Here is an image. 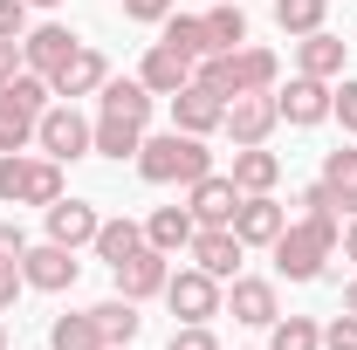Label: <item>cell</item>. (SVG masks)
<instances>
[{
    "mask_svg": "<svg viewBox=\"0 0 357 350\" xmlns=\"http://www.w3.org/2000/svg\"><path fill=\"white\" fill-rule=\"evenodd\" d=\"M337 241H344V213H337V206L303 213V220H289V227L275 234V268H282L289 282H316L323 261L337 254Z\"/></svg>",
    "mask_w": 357,
    "mask_h": 350,
    "instance_id": "6da1fadb",
    "label": "cell"
},
{
    "mask_svg": "<svg viewBox=\"0 0 357 350\" xmlns=\"http://www.w3.org/2000/svg\"><path fill=\"white\" fill-rule=\"evenodd\" d=\"M137 172L151 185H192V178L213 172V151H206V137H192V131H158V137L137 144Z\"/></svg>",
    "mask_w": 357,
    "mask_h": 350,
    "instance_id": "7a4b0ae2",
    "label": "cell"
},
{
    "mask_svg": "<svg viewBox=\"0 0 357 350\" xmlns=\"http://www.w3.org/2000/svg\"><path fill=\"white\" fill-rule=\"evenodd\" d=\"M275 76H282V62H275V48H227V55H206L199 62V83L220 89L227 103L234 96H255V89H275Z\"/></svg>",
    "mask_w": 357,
    "mask_h": 350,
    "instance_id": "3957f363",
    "label": "cell"
},
{
    "mask_svg": "<svg viewBox=\"0 0 357 350\" xmlns=\"http://www.w3.org/2000/svg\"><path fill=\"white\" fill-rule=\"evenodd\" d=\"M62 199V165L28 158V151H0V206H55Z\"/></svg>",
    "mask_w": 357,
    "mask_h": 350,
    "instance_id": "277c9868",
    "label": "cell"
},
{
    "mask_svg": "<svg viewBox=\"0 0 357 350\" xmlns=\"http://www.w3.org/2000/svg\"><path fill=\"white\" fill-rule=\"evenodd\" d=\"M35 144H42L55 165H69V158H89L96 151V124H89L76 103H48L42 124H35Z\"/></svg>",
    "mask_w": 357,
    "mask_h": 350,
    "instance_id": "5b68a950",
    "label": "cell"
},
{
    "mask_svg": "<svg viewBox=\"0 0 357 350\" xmlns=\"http://www.w3.org/2000/svg\"><path fill=\"white\" fill-rule=\"evenodd\" d=\"M165 303H172L178 323H213L227 296H220V282H213L206 268H178L172 282H165Z\"/></svg>",
    "mask_w": 357,
    "mask_h": 350,
    "instance_id": "8992f818",
    "label": "cell"
},
{
    "mask_svg": "<svg viewBox=\"0 0 357 350\" xmlns=\"http://www.w3.org/2000/svg\"><path fill=\"white\" fill-rule=\"evenodd\" d=\"M110 275H117V296L151 303V296H165V282H172V254H158V248L144 241V248H137V254H124Z\"/></svg>",
    "mask_w": 357,
    "mask_h": 350,
    "instance_id": "52a82bcc",
    "label": "cell"
},
{
    "mask_svg": "<svg viewBox=\"0 0 357 350\" xmlns=\"http://www.w3.org/2000/svg\"><path fill=\"white\" fill-rule=\"evenodd\" d=\"M275 124H282L275 89H255V96H234V103H227V124H220V131L234 137V144H268Z\"/></svg>",
    "mask_w": 357,
    "mask_h": 350,
    "instance_id": "ba28073f",
    "label": "cell"
},
{
    "mask_svg": "<svg viewBox=\"0 0 357 350\" xmlns=\"http://www.w3.org/2000/svg\"><path fill=\"white\" fill-rule=\"evenodd\" d=\"M227 227L241 234V248H275V234L289 227V206H275V192H241Z\"/></svg>",
    "mask_w": 357,
    "mask_h": 350,
    "instance_id": "9c48e42d",
    "label": "cell"
},
{
    "mask_svg": "<svg viewBox=\"0 0 357 350\" xmlns=\"http://www.w3.org/2000/svg\"><path fill=\"white\" fill-rule=\"evenodd\" d=\"M21 282H28V289H42V296H62V289H76V248H62V241H42V248H28V254H21Z\"/></svg>",
    "mask_w": 357,
    "mask_h": 350,
    "instance_id": "30bf717a",
    "label": "cell"
},
{
    "mask_svg": "<svg viewBox=\"0 0 357 350\" xmlns=\"http://www.w3.org/2000/svg\"><path fill=\"white\" fill-rule=\"evenodd\" d=\"M330 96H337V89L323 83V76H303V69H296L289 89H275V110H282V124H303V131H310V124L330 117Z\"/></svg>",
    "mask_w": 357,
    "mask_h": 350,
    "instance_id": "8fae6325",
    "label": "cell"
},
{
    "mask_svg": "<svg viewBox=\"0 0 357 350\" xmlns=\"http://www.w3.org/2000/svg\"><path fill=\"white\" fill-rule=\"evenodd\" d=\"M227 124V96L220 89H206L199 76L172 96V131H192V137H206V131H220Z\"/></svg>",
    "mask_w": 357,
    "mask_h": 350,
    "instance_id": "7c38bea8",
    "label": "cell"
},
{
    "mask_svg": "<svg viewBox=\"0 0 357 350\" xmlns=\"http://www.w3.org/2000/svg\"><path fill=\"white\" fill-rule=\"evenodd\" d=\"M192 76H199V62H192V55H178L172 42H151V48H144V62H137V83L151 89V96H178Z\"/></svg>",
    "mask_w": 357,
    "mask_h": 350,
    "instance_id": "4fadbf2b",
    "label": "cell"
},
{
    "mask_svg": "<svg viewBox=\"0 0 357 350\" xmlns=\"http://www.w3.org/2000/svg\"><path fill=\"white\" fill-rule=\"evenodd\" d=\"M234 206H241V185H234L227 172H206V178H192V185H185V213L199 220V227H227Z\"/></svg>",
    "mask_w": 357,
    "mask_h": 350,
    "instance_id": "5bb4252c",
    "label": "cell"
},
{
    "mask_svg": "<svg viewBox=\"0 0 357 350\" xmlns=\"http://www.w3.org/2000/svg\"><path fill=\"white\" fill-rule=\"evenodd\" d=\"M241 254H248V248H241L234 227H199V234H192V268H206L213 282H234V275H241Z\"/></svg>",
    "mask_w": 357,
    "mask_h": 350,
    "instance_id": "9a60e30c",
    "label": "cell"
},
{
    "mask_svg": "<svg viewBox=\"0 0 357 350\" xmlns=\"http://www.w3.org/2000/svg\"><path fill=\"white\" fill-rule=\"evenodd\" d=\"M76 48H83V42H76L62 21H42V28H28V35H21V62H28L35 76H55V69H62Z\"/></svg>",
    "mask_w": 357,
    "mask_h": 350,
    "instance_id": "2e32d148",
    "label": "cell"
},
{
    "mask_svg": "<svg viewBox=\"0 0 357 350\" xmlns=\"http://www.w3.org/2000/svg\"><path fill=\"white\" fill-rule=\"evenodd\" d=\"M227 309H234V323H255V330H268V323L282 316L275 282H261V275H234V282H227Z\"/></svg>",
    "mask_w": 357,
    "mask_h": 350,
    "instance_id": "e0dca14e",
    "label": "cell"
},
{
    "mask_svg": "<svg viewBox=\"0 0 357 350\" xmlns=\"http://www.w3.org/2000/svg\"><path fill=\"white\" fill-rule=\"evenodd\" d=\"M48 83H55V96H62V103H76V96H96V89L110 83V62L83 42L69 62H62V69H55V76H48Z\"/></svg>",
    "mask_w": 357,
    "mask_h": 350,
    "instance_id": "ac0fdd59",
    "label": "cell"
},
{
    "mask_svg": "<svg viewBox=\"0 0 357 350\" xmlns=\"http://www.w3.org/2000/svg\"><path fill=\"white\" fill-rule=\"evenodd\" d=\"M42 213H48V241H62V248H89L96 227H103L96 206H89V199H69V192H62L55 206H42Z\"/></svg>",
    "mask_w": 357,
    "mask_h": 350,
    "instance_id": "d6986e66",
    "label": "cell"
},
{
    "mask_svg": "<svg viewBox=\"0 0 357 350\" xmlns=\"http://www.w3.org/2000/svg\"><path fill=\"white\" fill-rule=\"evenodd\" d=\"M296 69H303V76H323V83H337V76H344V42H337L330 28L303 35V42H296Z\"/></svg>",
    "mask_w": 357,
    "mask_h": 350,
    "instance_id": "ffe728a7",
    "label": "cell"
},
{
    "mask_svg": "<svg viewBox=\"0 0 357 350\" xmlns=\"http://www.w3.org/2000/svg\"><path fill=\"white\" fill-rule=\"evenodd\" d=\"M96 96H103V117H117V124H151V89L137 83V76H131V83L110 76Z\"/></svg>",
    "mask_w": 357,
    "mask_h": 350,
    "instance_id": "44dd1931",
    "label": "cell"
},
{
    "mask_svg": "<svg viewBox=\"0 0 357 350\" xmlns=\"http://www.w3.org/2000/svg\"><path fill=\"white\" fill-rule=\"evenodd\" d=\"M234 185H241V192H275V178H282V158H275V151H268V144H241V151H234Z\"/></svg>",
    "mask_w": 357,
    "mask_h": 350,
    "instance_id": "7402d4cb",
    "label": "cell"
},
{
    "mask_svg": "<svg viewBox=\"0 0 357 350\" xmlns=\"http://www.w3.org/2000/svg\"><path fill=\"white\" fill-rule=\"evenodd\" d=\"M192 234H199V220L185 213V206H158V213L144 220V241H151L158 254H178V248H192Z\"/></svg>",
    "mask_w": 357,
    "mask_h": 350,
    "instance_id": "603a6c76",
    "label": "cell"
},
{
    "mask_svg": "<svg viewBox=\"0 0 357 350\" xmlns=\"http://www.w3.org/2000/svg\"><path fill=\"white\" fill-rule=\"evenodd\" d=\"M323 185H330V199L357 213V144H337V151H323Z\"/></svg>",
    "mask_w": 357,
    "mask_h": 350,
    "instance_id": "cb8c5ba5",
    "label": "cell"
},
{
    "mask_svg": "<svg viewBox=\"0 0 357 350\" xmlns=\"http://www.w3.org/2000/svg\"><path fill=\"white\" fill-rule=\"evenodd\" d=\"M48 350H110L103 344V330H96V316H55L48 323Z\"/></svg>",
    "mask_w": 357,
    "mask_h": 350,
    "instance_id": "d4e9b609",
    "label": "cell"
},
{
    "mask_svg": "<svg viewBox=\"0 0 357 350\" xmlns=\"http://www.w3.org/2000/svg\"><path fill=\"white\" fill-rule=\"evenodd\" d=\"M165 42L178 55H192V62H206L213 55V35H206V14H165Z\"/></svg>",
    "mask_w": 357,
    "mask_h": 350,
    "instance_id": "484cf974",
    "label": "cell"
},
{
    "mask_svg": "<svg viewBox=\"0 0 357 350\" xmlns=\"http://www.w3.org/2000/svg\"><path fill=\"white\" fill-rule=\"evenodd\" d=\"M89 316H96V330H103V344H131V337H137V323H144L131 296H110V303H96Z\"/></svg>",
    "mask_w": 357,
    "mask_h": 350,
    "instance_id": "4316f807",
    "label": "cell"
},
{
    "mask_svg": "<svg viewBox=\"0 0 357 350\" xmlns=\"http://www.w3.org/2000/svg\"><path fill=\"white\" fill-rule=\"evenodd\" d=\"M89 248H96V254H103V261L117 268V261H124V254H137V248H144V227H137V220H103V227H96V241H89Z\"/></svg>",
    "mask_w": 357,
    "mask_h": 350,
    "instance_id": "83f0119b",
    "label": "cell"
},
{
    "mask_svg": "<svg viewBox=\"0 0 357 350\" xmlns=\"http://www.w3.org/2000/svg\"><path fill=\"white\" fill-rule=\"evenodd\" d=\"M206 35H213V55L248 42V14H241V0H213V14H206Z\"/></svg>",
    "mask_w": 357,
    "mask_h": 350,
    "instance_id": "f1b7e54d",
    "label": "cell"
},
{
    "mask_svg": "<svg viewBox=\"0 0 357 350\" xmlns=\"http://www.w3.org/2000/svg\"><path fill=\"white\" fill-rule=\"evenodd\" d=\"M268 350H323V323H310V316H275L268 323Z\"/></svg>",
    "mask_w": 357,
    "mask_h": 350,
    "instance_id": "f546056e",
    "label": "cell"
},
{
    "mask_svg": "<svg viewBox=\"0 0 357 350\" xmlns=\"http://www.w3.org/2000/svg\"><path fill=\"white\" fill-rule=\"evenodd\" d=\"M323 14H330V0H275V28H282V35H296V42L323 28Z\"/></svg>",
    "mask_w": 357,
    "mask_h": 350,
    "instance_id": "4dcf8cb0",
    "label": "cell"
},
{
    "mask_svg": "<svg viewBox=\"0 0 357 350\" xmlns=\"http://www.w3.org/2000/svg\"><path fill=\"white\" fill-rule=\"evenodd\" d=\"M35 124H42L35 110H21L14 96H0V151H28L35 144Z\"/></svg>",
    "mask_w": 357,
    "mask_h": 350,
    "instance_id": "1f68e13d",
    "label": "cell"
},
{
    "mask_svg": "<svg viewBox=\"0 0 357 350\" xmlns=\"http://www.w3.org/2000/svg\"><path fill=\"white\" fill-rule=\"evenodd\" d=\"M144 144V124H117V117H96V151L103 158H137Z\"/></svg>",
    "mask_w": 357,
    "mask_h": 350,
    "instance_id": "d6a6232c",
    "label": "cell"
},
{
    "mask_svg": "<svg viewBox=\"0 0 357 350\" xmlns=\"http://www.w3.org/2000/svg\"><path fill=\"white\" fill-rule=\"evenodd\" d=\"M323 350H357V316L344 309L337 323H323Z\"/></svg>",
    "mask_w": 357,
    "mask_h": 350,
    "instance_id": "836d02e7",
    "label": "cell"
},
{
    "mask_svg": "<svg viewBox=\"0 0 357 350\" xmlns=\"http://www.w3.org/2000/svg\"><path fill=\"white\" fill-rule=\"evenodd\" d=\"M172 350H220V337H213L206 323H178V330H172Z\"/></svg>",
    "mask_w": 357,
    "mask_h": 350,
    "instance_id": "e575fe53",
    "label": "cell"
},
{
    "mask_svg": "<svg viewBox=\"0 0 357 350\" xmlns=\"http://www.w3.org/2000/svg\"><path fill=\"white\" fill-rule=\"evenodd\" d=\"M28 35V0H0V42H21Z\"/></svg>",
    "mask_w": 357,
    "mask_h": 350,
    "instance_id": "d590c367",
    "label": "cell"
},
{
    "mask_svg": "<svg viewBox=\"0 0 357 350\" xmlns=\"http://www.w3.org/2000/svg\"><path fill=\"white\" fill-rule=\"evenodd\" d=\"M330 117H337L344 131H357V83H351V76H344V89L330 96Z\"/></svg>",
    "mask_w": 357,
    "mask_h": 350,
    "instance_id": "8d00e7d4",
    "label": "cell"
},
{
    "mask_svg": "<svg viewBox=\"0 0 357 350\" xmlns=\"http://www.w3.org/2000/svg\"><path fill=\"white\" fill-rule=\"evenodd\" d=\"M21 254H28V234L14 220H0V261H21Z\"/></svg>",
    "mask_w": 357,
    "mask_h": 350,
    "instance_id": "74e56055",
    "label": "cell"
},
{
    "mask_svg": "<svg viewBox=\"0 0 357 350\" xmlns=\"http://www.w3.org/2000/svg\"><path fill=\"white\" fill-rule=\"evenodd\" d=\"M124 14L151 28V21H165V14H172V0H124Z\"/></svg>",
    "mask_w": 357,
    "mask_h": 350,
    "instance_id": "f35d334b",
    "label": "cell"
},
{
    "mask_svg": "<svg viewBox=\"0 0 357 350\" xmlns=\"http://www.w3.org/2000/svg\"><path fill=\"white\" fill-rule=\"evenodd\" d=\"M21 289H28V282H21V261H0V309H14Z\"/></svg>",
    "mask_w": 357,
    "mask_h": 350,
    "instance_id": "ab89813d",
    "label": "cell"
},
{
    "mask_svg": "<svg viewBox=\"0 0 357 350\" xmlns=\"http://www.w3.org/2000/svg\"><path fill=\"white\" fill-rule=\"evenodd\" d=\"M21 69H28V62H21V42H0V89L14 83Z\"/></svg>",
    "mask_w": 357,
    "mask_h": 350,
    "instance_id": "60d3db41",
    "label": "cell"
},
{
    "mask_svg": "<svg viewBox=\"0 0 357 350\" xmlns=\"http://www.w3.org/2000/svg\"><path fill=\"white\" fill-rule=\"evenodd\" d=\"M337 248H344V254H351V261H357V213L344 220V241H337Z\"/></svg>",
    "mask_w": 357,
    "mask_h": 350,
    "instance_id": "b9f144b4",
    "label": "cell"
},
{
    "mask_svg": "<svg viewBox=\"0 0 357 350\" xmlns=\"http://www.w3.org/2000/svg\"><path fill=\"white\" fill-rule=\"evenodd\" d=\"M344 309H351V316H357V282H351V289H344Z\"/></svg>",
    "mask_w": 357,
    "mask_h": 350,
    "instance_id": "7bdbcfd3",
    "label": "cell"
},
{
    "mask_svg": "<svg viewBox=\"0 0 357 350\" xmlns=\"http://www.w3.org/2000/svg\"><path fill=\"white\" fill-rule=\"evenodd\" d=\"M28 7H62V0H28Z\"/></svg>",
    "mask_w": 357,
    "mask_h": 350,
    "instance_id": "ee69618b",
    "label": "cell"
},
{
    "mask_svg": "<svg viewBox=\"0 0 357 350\" xmlns=\"http://www.w3.org/2000/svg\"><path fill=\"white\" fill-rule=\"evenodd\" d=\"M0 350H7V323H0Z\"/></svg>",
    "mask_w": 357,
    "mask_h": 350,
    "instance_id": "f6af8a7d",
    "label": "cell"
},
{
    "mask_svg": "<svg viewBox=\"0 0 357 350\" xmlns=\"http://www.w3.org/2000/svg\"><path fill=\"white\" fill-rule=\"evenodd\" d=\"M110 350H131V344H110Z\"/></svg>",
    "mask_w": 357,
    "mask_h": 350,
    "instance_id": "bcb514c9",
    "label": "cell"
}]
</instances>
